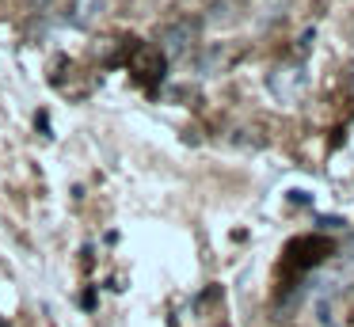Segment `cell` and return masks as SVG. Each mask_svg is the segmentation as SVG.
Instances as JSON below:
<instances>
[{
    "instance_id": "7a4b0ae2",
    "label": "cell",
    "mask_w": 354,
    "mask_h": 327,
    "mask_svg": "<svg viewBox=\"0 0 354 327\" xmlns=\"http://www.w3.org/2000/svg\"><path fill=\"white\" fill-rule=\"evenodd\" d=\"M270 91H274L278 99H286V103H290V99H297L301 91H305V84H308V76H305V68L301 65H278L274 73H270Z\"/></svg>"
},
{
    "instance_id": "277c9868",
    "label": "cell",
    "mask_w": 354,
    "mask_h": 327,
    "mask_svg": "<svg viewBox=\"0 0 354 327\" xmlns=\"http://www.w3.org/2000/svg\"><path fill=\"white\" fill-rule=\"evenodd\" d=\"M313 42H316V30H305V35H301V42H297V50L308 53V50H313Z\"/></svg>"
},
{
    "instance_id": "6da1fadb",
    "label": "cell",
    "mask_w": 354,
    "mask_h": 327,
    "mask_svg": "<svg viewBox=\"0 0 354 327\" xmlns=\"http://www.w3.org/2000/svg\"><path fill=\"white\" fill-rule=\"evenodd\" d=\"M194 42H198V27L191 19H176L160 30V50L168 57H187L194 50Z\"/></svg>"
},
{
    "instance_id": "3957f363",
    "label": "cell",
    "mask_w": 354,
    "mask_h": 327,
    "mask_svg": "<svg viewBox=\"0 0 354 327\" xmlns=\"http://www.w3.org/2000/svg\"><path fill=\"white\" fill-rule=\"evenodd\" d=\"M100 12H103V0H69V23L77 30H88L95 19H100Z\"/></svg>"
}]
</instances>
